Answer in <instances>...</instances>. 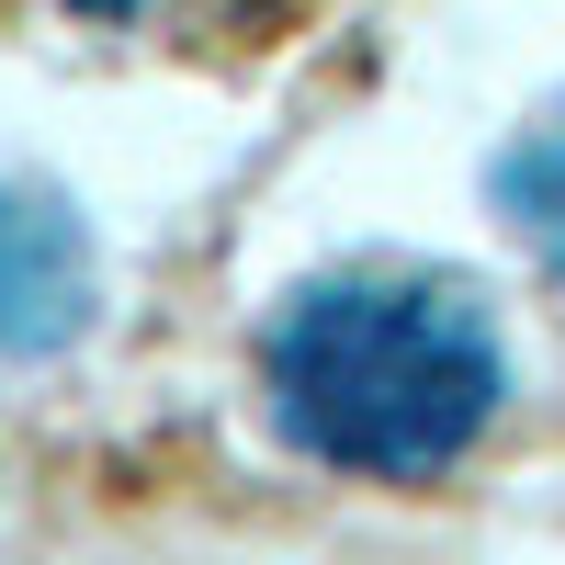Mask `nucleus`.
I'll return each instance as SVG.
<instances>
[{"label":"nucleus","mask_w":565,"mask_h":565,"mask_svg":"<svg viewBox=\"0 0 565 565\" xmlns=\"http://www.w3.org/2000/svg\"><path fill=\"white\" fill-rule=\"evenodd\" d=\"M509 396L498 317L452 271H328L282 295L260 340V407L328 476L430 487L487 441Z\"/></svg>","instance_id":"1"},{"label":"nucleus","mask_w":565,"mask_h":565,"mask_svg":"<svg viewBox=\"0 0 565 565\" xmlns=\"http://www.w3.org/2000/svg\"><path fill=\"white\" fill-rule=\"evenodd\" d=\"M0 23L68 57H181V68H226L249 45L295 34L306 0H0Z\"/></svg>","instance_id":"2"},{"label":"nucleus","mask_w":565,"mask_h":565,"mask_svg":"<svg viewBox=\"0 0 565 565\" xmlns=\"http://www.w3.org/2000/svg\"><path fill=\"white\" fill-rule=\"evenodd\" d=\"M90 317V238L57 193L0 181V351H57Z\"/></svg>","instance_id":"3"},{"label":"nucleus","mask_w":565,"mask_h":565,"mask_svg":"<svg viewBox=\"0 0 565 565\" xmlns=\"http://www.w3.org/2000/svg\"><path fill=\"white\" fill-rule=\"evenodd\" d=\"M498 215H509V238H521L543 271H565V103L509 136V159H498Z\"/></svg>","instance_id":"4"}]
</instances>
